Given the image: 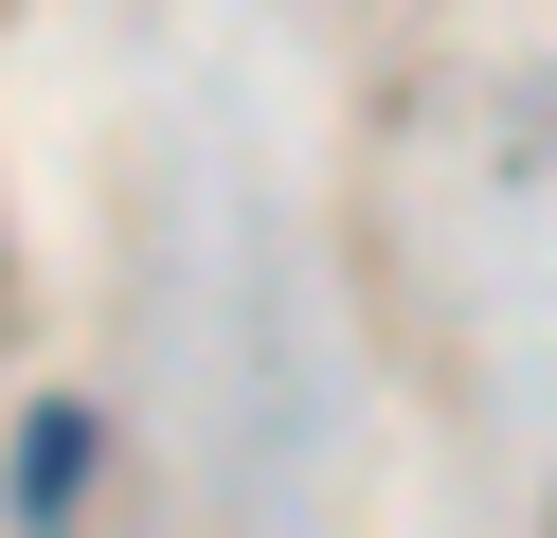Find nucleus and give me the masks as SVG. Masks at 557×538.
<instances>
[{
	"instance_id": "1",
	"label": "nucleus",
	"mask_w": 557,
	"mask_h": 538,
	"mask_svg": "<svg viewBox=\"0 0 557 538\" xmlns=\"http://www.w3.org/2000/svg\"><path fill=\"white\" fill-rule=\"evenodd\" d=\"M90 449H109V430H90L73 395H37V413H18V538H73V485H90Z\"/></svg>"
}]
</instances>
